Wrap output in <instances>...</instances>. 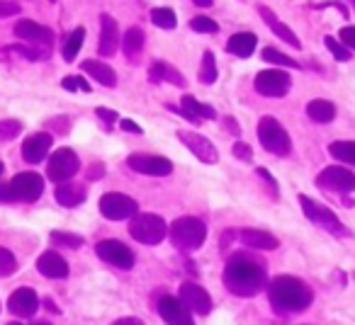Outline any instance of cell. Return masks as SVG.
Here are the masks:
<instances>
[{"label":"cell","mask_w":355,"mask_h":325,"mask_svg":"<svg viewBox=\"0 0 355 325\" xmlns=\"http://www.w3.org/2000/svg\"><path fill=\"white\" fill-rule=\"evenodd\" d=\"M224 286L234 296L251 299L268 286V265L256 252H234L224 267Z\"/></svg>","instance_id":"6da1fadb"},{"label":"cell","mask_w":355,"mask_h":325,"mask_svg":"<svg viewBox=\"0 0 355 325\" xmlns=\"http://www.w3.org/2000/svg\"><path fill=\"white\" fill-rule=\"evenodd\" d=\"M268 289V301L277 313H302L311 306L314 294L311 289L292 275H280L266 286Z\"/></svg>","instance_id":"7a4b0ae2"},{"label":"cell","mask_w":355,"mask_h":325,"mask_svg":"<svg viewBox=\"0 0 355 325\" xmlns=\"http://www.w3.org/2000/svg\"><path fill=\"white\" fill-rule=\"evenodd\" d=\"M171 241L178 250L193 252L198 248H202V243L207 241V226L195 216H180L173 221V226L168 228Z\"/></svg>","instance_id":"3957f363"},{"label":"cell","mask_w":355,"mask_h":325,"mask_svg":"<svg viewBox=\"0 0 355 325\" xmlns=\"http://www.w3.org/2000/svg\"><path fill=\"white\" fill-rule=\"evenodd\" d=\"M258 141H261V146L266 148L268 153H272V156L285 158L287 153L292 151L290 133H287L285 127L272 117H263L261 122H258Z\"/></svg>","instance_id":"277c9868"},{"label":"cell","mask_w":355,"mask_h":325,"mask_svg":"<svg viewBox=\"0 0 355 325\" xmlns=\"http://www.w3.org/2000/svg\"><path fill=\"white\" fill-rule=\"evenodd\" d=\"M129 233L137 243L144 245H158L168 236V223L156 214H137L129 223Z\"/></svg>","instance_id":"5b68a950"},{"label":"cell","mask_w":355,"mask_h":325,"mask_svg":"<svg viewBox=\"0 0 355 325\" xmlns=\"http://www.w3.org/2000/svg\"><path fill=\"white\" fill-rule=\"evenodd\" d=\"M78 170H80V160H78V156H76V151H71V148H59V151H54L49 158L46 178H49L51 183L61 185V183H69Z\"/></svg>","instance_id":"8992f818"},{"label":"cell","mask_w":355,"mask_h":325,"mask_svg":"<svg viewBox=\"0 0 355 325\" xmlns=\"http://www.w3.org/2000/svg\"><path fill=\"white\" fill-rule=\"evenodd\" d=\"M44 192V178L37 173H20L8 183L10 202H37Z\"/></svg>","instance_id":"52a82bcc"},{"label":"cell","mask_w":355,"mask_h":325,"mask_svg":"<svg viewBox=\"0 0 355 325\" xmlns=\"http://www.w3.org/2000/svg\"><path fill=\"white\" fill-rule=\"evenodd\" d=\"M300 207H302V212H304V216L309 219L314 226L324 228V231H329V233H343V223L338 221V216H336L329 207L314 202V199L306 197V194H300Z\"/></svg>","instance_id":"ba28073f"},{"label":"cell","mask_w":355,"mask_h":325,"mask_svg":"<svg viewBox=\"0 0 355 325\" xmlns=\"http://www.w3.org/2000/svg\"><path fill=\"white\" fill-rule=\"evenodd\" d=\"M100 214L110 221H124L139 214V204L132 197L119 192H107L100 197Z\"/></svg>","instance_id":"9c48e42d"},{"label":"cell","mask_w":355,"mask_h":325,"mask_svg":"<svg viewBox=\"0 0 355 325\" xmlns=\"http://www.w3.org/2000/svg\"><path fill=\"white\" fill-rule=\"evenodd\" d=\"M95 252H98L100 260L107 262V265H112V267H117V270L127 272L134 267V252L129 250L122 241H114V238L100 241L98 245H95Z\"/></svg>","instance_id":"30bf717a"},{"label":"cell","mask_w":355,"mask_h":325,"mask_svg":"<svg viewBox=\"0 0 355 325\" xmlns=\"http://www.w3.org/2000/svg\"><path fill=\"white\" fill-rule=\"evenodd\" d=\"M256 90L263 95V98H285L290 93V75L280 68H270V71H261L253 80Z\"/></svg>","instance_id":"8fae6325"},{"label":"cell","mask_w":355,"mask_h":325,"mask_svg":"<svg viewBox=\"0 0 355 325\" xmlns=\"http://www.w3.org/2000/svg\"><path fill=\"white\" fill-rule=\"evenodd\" d=\"M316 185L329 192H338V194H350L355 192V175L350 170L340 168V165H329L319 173Z\"/></svg>","instance_id":"7c38bea8"},{"label":"cell","mask_w":355,"mask_h":325,"mask_svg":"<svg viewBox=\"0 0 355 325\" xmlns=\"http://www.w3.org/2000/svg\"><path fill=\"white\" fill-rule=\"evenodd\" d=\"M129 168L134 173L141 175H151V178H166V175L173 173V162L168 158L161 156H146V153H132L129 156Z\"/></svg>","instance_id":"4fadbf2b"},{"label":"cell","mask_w":355,"mask_h":325,"mask_svg":"<svg viewBox=\"0 0 355 325\" xmlns=\"http://www.w3.org/2000/svg\"><path fill=\"white\" fill-rule=\"evenodd\" d=\"M178 299L188 306L190 313L207 315L209 310H212V296H209L200 284H195V281H183V284H180V296H178Z\"/></svg>","instance_id":"5bb4252c"},{"label":"cell","mask_w":355,"mask_h":325,"mask_svg":"<svg viewBox=\"0 0 355 325\" xmlns=\"http://www.w3.org/2000/svg\"><path fill=\"white\" fill-rule=\"evenodd\" d=\"M158 315L166 320L168 325H195L190 308L175 296H163L158 299Z\"/></svg>","instance_id":"9a60e30c"},{"label":"cell","mask_w":355,"mask_h":325,"mask_svg":"<svg viewBox=\"0 0 355 325\" xmlns=\"http://www.w3.org/2000/svg\"><path fill=\"white\" fill-rule=\"evenodd\" d=\"M8 310L17 318H32V315L40 310V296L30 286H22V289L12 291L10 299H8Z\"/></svg>","instance_id":"2e32d148"},{"label":"cell","mask_w":355,"mask_h":325,"mask_svg":"<svg viewBox=\"0 0 355 325\" xmlns=\"http://www.w3.org/2000/svg\"><path fill=\"white\" fill-rule=\"evenodd\" d=\"M178 138L188 146V151L193 153L195 158H200L202 162H217L219 160V153L214 148V143L209 138H205L202 133H195V131H178Z\"/></svg>","instance_id":"e0dca14e"},{"label":"cell","mask_w":355,"mask_h":325,"mask_svg":"<svg viewBox=\"0 0 355 325\" xmlns=\"http://www.w3.org/2000/svg\"><path fill=\"white\" fill-rule=\"evenodd\" d=\"M15 37L22 41H30V44H40V46H46L49 49L51 41H54V32L44 25H37L32 20H20L15 25Z\"/></svg>","instance_id":"ac0fdd59"},{"label":"cell","mask_w":355,"mask_h":325,"mask_svg":"<svg viewBox=\"0 0 355 325\" xmlns=\"http://www.w3.org/2000/svg\"><path fill=\"white\" fill-rule=\"evenodd\" d=\"M119 46V27L117 20L112 15H100V44H98V54L100 56H114Z\"/></svg>","instance_id":"d6986e66"},{"label":"cell","mask_w":355,"mask_h":325,"mask_svg":"<svg viewBox=\"0 0 355 325\" xmlns=\"http://www.w3.org/2000/svg\"><path fill=\"white\" fill-rule=\"evenodd\" d=\"M49 151H51V136L44 131L32 133V136H27L25 143H22V158H25V162H30V165L42 162L49 156Z\"/></svg>","instance_id":"ffe728a7"},{"label":"cell","mask_w":355,"mask_h":325,"mask_svg":"<svg viewBox=\"0 0 355 325\" xmlns=\"http://www.w3.org/2000/svg\"><path fill=\"white\" fill-rule=\"evenodd\" d=\"M37 270L44 275L46 279H66L69 277V262L59 255L56 250H46L37 260Z\"/></svg>","instance_id":"44dd1931"},{"label":"cell","mask_w":355,"mask_h":325,"mask_svg":"<svg viewBox=\"0 0 355 325\" xmlns=\"http://www.w3.org/2000/svg\"><path fill=\"white\" fill-rule=\"evenodd\" d=\"M236 238L251 250H275V248H280V241L272 233L261 231V228H243V231L236 233Z\"/></svg>","instance_id":"7402d4cb"},{"label":"cell","mask_w":355,"mask_h":325,"mask_svg":"<svg viewBox=\"0 0 355 325\" xmlns=\"http://www.w3.org/2000/svg\"><path fill=\"white\" fill-rule=\"evenodd\" d=\"M258 12H261V17L266 20V25L270 27L272 32H275V37H280L285 44H290L292 49H302V41H300V37L295 35V32L290 30V27L285 25V22H280L275 17V12L270 10L268 6H258Z\"/></svg>","instance_id":"603a6c76"},{"label":"cell","mask_w":355,"mask_h":325,"mask_svg":"<svg viewBox=\"0 0 355 325\" xmlns=\"http://www.w3.org/2000/svg\"><path fill=\"white\" fill-rule=\"evenodd\" d=\"M80 71H83V73H88L93 80H98L100 85H105V88H114V85H117L114 68L105 64V61L88 59V61H83V64H80Z\"/></svg>","instance_id":"cb8c5ba5"},{"label":"cell","mask_w":355,"mask_h":325,"mask_svg":"<svg viewBox=\"0 0 355 325\" xmlns=\"http://www.w3.org/2000/svg\"><path fill=\"white\" fill-rule=\"evenodd\" d=\"M178 114H183V117L190 119V122H200V119H214V117H217L214 107L198 102L193 95H183V100H180V112H178Z\"/></svg>","instance_id":"d4e9b609"},{"label":"cell","mask_w":355,"mask_h":325,"mask_svg":"<svg viewBox=\"0 0 355 325\" xmlns=\"http://www.w3.org/2000/svg\"><path fill=\"white\" fill-rule=\"evenodd\" d=\"M148 73H151L153 83H161V80H166V83L175 85V88H185L183 73H180V71H178L175 66L166 64V61H153L151 68H148Z\"/></svg>","instance_id":"484cf974"},{"label":"cell","mask_w":355,"mask_h":325,"mask_svg":"<svg viewBox=\"0 0 355 325\" xmlns=\"http://www.w3.org/2000/svg\"><path fill=\"white\" fill-rule=\"evenodd\" d=\"M256 46H258V39L251 32H239V35H234L232 39L227 41V51L239 56V59H248V56L256 51Z\"/></svg>","instance_id":"4316f807"},{"label":"cell","mask_w":355,"mask_h":325,"mask_svg":"<svg viewBox=\"0 0 355 325\" xmlns=\"http://www.w3.org/2000/svg\"><path fill=\"white\" fill-rule=\"evenodd\" d=\"M54 197H56V202L61 204V207H78V204H83L85 202V189L83 187H78V185H69V183H61L59 187L54 189Z\"/></svg>","instance_id":"83f0119b"},{"label":"cell","mask_w":355,"mask_h":325,"mask_svg":"<svg viewBox=\"0 0 355 325\" xmlns=\"http://www.w3.org/2000/svg\"><path fill=\"white\" fill-rule=\"evenodd\" d=\"M306 114H309L311 122L329 124L336 119V104L329 102V100H311V102L306 104Z\"/></svg>","instance_id":"f1b7e54d"},{"label":"cell","mask_w":355,"mask_h":325,"mask_svg":"<svg viewBox=\"0 0 355 325\" xmlns=\"http://www.w3.org/2000/svg\"><path fill=\"white\" fill-rule=\"evenodd\" d=\"M144 41H146V37H144V30H139V27H129V30L124 32V37H122L124 54H127L132 61H137V54L144 49Z\"/></svg>","instance_id":"f546056e"},{"label":"cell","mask_w":355,"mask_h":325,"mask_svg":"<svg viewBox=\"0 0 355 325\" xmlns=\"http://www.w3.org/2000/svg\"><path fill=\"white\" fill-rule=\"evenodd\" d=\"M83 39H85L83 27H76V30L66 37V41H64V61L66 64H73L76 61V54H78L80 46H83Z\"/></svg>","instance_id":"4dcf8cb0"},{"label":"cell","mask_w":355,"mask_h":325,"mask_svg":"<svg viewBox=\"0 0 355 325\" xmlns=\"http://www.w3.org/2000/svg\"><path fill=\"white\" fill-rule=\"evenodd\" d=\"M329 153L336 160L355 165V141H334L329 146Z\"/></svg>","instance_id":"1f68e13d"},{"label":"cell","mask_w":355,"mask_h":325,"mask_svg":"<svg viewBox=\"0 0 355 325\" xmlns=\"http://www.w3.org/2000/svg\"><path fill=\"white\" fill-rule=\"evenodd\" d=\"M217 61H214V54L212 51H205L202 54V64H200V83L205 85H212L214 80H217Z\"/></svg>","instance_id":"d6a6232c"},{"label":"cell","mask_w":355,"mask_h":325,"mask_svg":"<svg viewBox=\"0 0 355 325\" xmlns=\"http://www.w3.org/2000/svg\"><path fill=\"white\" fill-rule=\"evenodd\" d=\"M51 243H54L56 248H80L83 245V236H78V233H69V231H54L51 233Z\"/></svg>","instance_id":"836d02e7"},{"label":"cell","mask_w":355,"mask_h":325,"mask_svg":"<svg viewBox=\"0 0 355 325\" xmlns=\"http://www.w3.org/2000/svg\"><path fill=\"white\" fill-rule=\"evenodd\" d=\"M151 22L161 30H173L178 25V17L171 8H156V10H151Z\"/></svg>","instance_id":"e575fe53"},{"label":"cell","mask_w":355,"mask_h":325,"mask_svg":"<svg viewBox=\"0 0 355 325\" xmlns=\"http://www.w3.org/2000/svg\"><path fill=\"white\" fill-rule=\"evenodd\" d=\"M263 59L268 61V64H277V66H285V68H300V61L290 59V56L280 54L277 49H272V46H268V49H263Z\"/></svg>","instance_id":"d590c367"},{"label":"cell","mask_w":355,"mask_h":325,"mask_svg":"<svg viewBox=\"0 0 355 325\" xmlns=\"http://www.w3.org/2000/svg\"><path fill=\"white\" fill-rule=\"evenodd\" d=\"M15 272H17V257L8 248L0 245V279L15 275Z\"/></svg>","instance_id":"8d00e7d4"},{"label":"cell","mask_w":355,"mask_h":325,"mask_svg":"<svg viewBox=\"0 0 355 325\" xmlns=\"http://www.w3.org/2000/svg\"><path fill=\"white\" fill-rule=\"evenodd\" d=\"M22 131V122H17V119H3L0 122V141H12V138H17Z\"/></svg>","instance_id":"74e56055"},{"label":"cell","mask_w":355,"mask_h":325,"mask_svg":"<svg viewBox=\"0 0 355 325\" xmlns=\"http://www.w3.org/2000/svg\"><path fill=\"white\" fill-rule=\"evenodd\" d=\"M324 44H326V49L334 54V59H338V61H350V56H353L338 39H336V37H326Z\"/></svg>","instance_id":"f35d334b"},{"label":"cell","mask_w":355,"mask_h":325,"mask_svg":"<svg viewBox=\"0 0 355 325\" xmlns=\"http://www.w3.org/2000/svg\"><path fill=\"white\" fill-rule=\"evenodd\" d=\"M190 27H193L195 32H202V35H214V32L219 30V25L214 20H209V17L200 15V17H193L190 20Z\"/></svg>","instance_id":"ab89813d"},{"label":"cell","mask_w":355,"mask_h":325,"mask_svg":"<svg viewBox=\"0 0 355 325\" xmlns=\"http://www.w3.org/2000/svg\"><path fill=\"white\" fill-rule=\"evenodd\" d=\"M61 88L71 90V93H76V90H80V93H90L88 80L80 78V75H69V78H64V80H61Z\"/></svg>","instance_id":"60d3db41"},{"label":"cell","mask_w":355,"mask_h":325,"mask_svg":"<svg viewBox=\"0 0 355 325\" xmlns=\"http://www.w3.org/2000/svg\"><path fill=\"white\" fill-rule=\"evenodd\" d=\"M338 41L348 51H355V27H343V30L338 32Z\"/></svg>","instance_id":"b9f144b4"},{"label":"cell","mask_w":355,"mask_h":325,"mask_svg":"<svg viewBox=\"0 0 355 325\" xmlns=\"http://www.w3.org/2000/svg\"><path fill=\"white\" fill-rule=\"evenodd\" d=\"M234 156L239 158V160H253V151H251V146H248V143H234Z\"/></svg>","instance_id":"7bdbcfd3"},{"label":"cell","mask_w":355,"mask_h":325,"mask_svg":"<svg viewBox=\"0 0 355 325\" xmlns=\"http://www.w3.org/2000/svg\"><path fill=\"white\" fill-rule=\"evenodd\" d=\"M10 15H20V6H17V3H6V0H0V20H3V17H10Z\"/></svg>","instance_id":"ee69618b"},{"label":"cell","mask_w":355,"mask_h":325,"mask_svg":"<svg viewBox=\"0 0 355 325\" xmlns=\"http://www.w3.org/2000/svg\"><path fill=\"white\" fill-rule=\"evenodd\" d=\"M98 112V117L100 119H105L107 124H112V122H117V112H112V109H107V107H98L95 109Z\"/></svg>","instance_id":"f6af8a7d"},{"label":"cell","mask_w":355,"mask_h":325,"mask_svg":"<svg viewBox=\"0 0 355 325\" xmlns=\"http://www.w3.org/2000/svg\"><path fill=\"white\" fill-rule=\"evenodd\" d=\"M105 175V165L103 162H93L88 170V180H100Z\"/></svg>","instance_id":"bcb514c9"},{"label":"cell","mask_w":355,"mask_h":325,"mask_svg":"<svg viewBox=\"0 0 355 325\" xmlns=\"http://www.w3.org/2000/svg\"><path fill=\"white\" fill-rule=\"evenodd\" d=\"M119 127H122V131H129V133H141V127H139L137 122H132V119H122V122H119Z\"/></svg>","instance_id":"7dc6e473"},{"label":"cell","mask_w":355,"mask_h":325,"mask_svg":"<svg viewBox=\"0 0 355 325\" xmlns=\"http://www.w3.org/2000/svg\"><path fill=\"white\" fill-rule=\"evenodd\" d=\"M258 175H261V178H263V180H266V183H268V185H270L272 194H277V192H275V189H277V183H275V178H272V175H270V173H268V170H266V168H258Z\"/></svg>","instance_id":"c3c4849f"},{"label":"cell","mask_w":355,"mask_h":325,"mask_svg":"<svg viewBox=\"0 0 355 325\" xmlns=\"http://www.w3.org/2000/svg\"><path fill=\"white\" fill-rule=\"evenodd\" d=\"M112 325H144V320H139V318H119V320H114Z\"/></svg>","instance_id":"681fc988"},{"label":"cell","mask_w":355,"mask_h":325,"mask_svg":"<svg viewBox=\"0 0 355 325\" xmlns=\"http://www.w3.org/2000/svg\"><path fill=\"white\" fill-rule=\"evenodd\" d=\"M195 6H200V8H209L214 3V0H193Z\"/></svg>","instance_id":"f907efd6"},{"label":"cell","mask_w":355,"mask_h":325,"mask_svg":"<svg viewBox=\"0 0 355 325\" xmlns=\"http://www.w3.org/2000/svg\"><path fill=\"white\" fill-rule=\"evenodd\" d=\"M44 304H46V308H49L51 313H59V308H56V306H54V301H51V299H46Z\"/></svg>","instance_id":"816d5d0a"},{"label":"cell","mask_w":355,"mask_h":325,"mask_svg":"<svg viewBox=\"0 0 355 325\" xmlns=\"http://www.w3.org/2000/svg\"><path fill=\"white\" fill-rule=\"evenodd\" d=\"M32 325H51V323H46V320H37V323H32Z\"/></svg>","instance_id":"f5cc1de1"},{"label":"cell","mask_w":355,"mask_h":325,"mask_svg":"<svg viewBox=\"0 0 355 325\" xmlns=\"http://www.w3.org/2000/svg\"><path fill=\"white\" fill-rule=\"evenodd\" d=\"M3 170H6V165H3V162H0V175H3Z\"/></svg>","instance_id":"db71d44e"},{"label":"cell","mask_w":355,"mask_h":325,"mask_svg":"<svg viewBox=\"0 0 355 325\" xmlns=\"http://www.w3.org/2000/svg\"><path fill=\"white\" fill-rule=\"evenodd\" d=\"M348 3H350V6H353V10H355V0H348Z\"/></svg>","instance_id":"11a10c76"},{"label":"cell","mask_w":355,"mask_h":325,"mask_svg":"<svg viewBox=\"0 0 355 325\" xmlns=\"http://www.w3.org/2000/svg\"><path fill=\"white\" fill-rule=\"evenodd\" d=\"M8 325H20V323H8Z\"/></svg>","instance_id":"9f6ffc18"}]
</instances>
